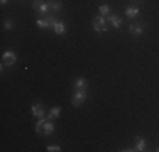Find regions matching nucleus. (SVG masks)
<instances>
[{"instance_id": "nucleus-1", "label": "nucleus", "mask_w": 159, "mask_h": 152, "mask_svg": "<svg viewBox=\"0 0 159 152\" xmlns=\"http://www.w3.org/2000/svg\"><path fill=\"white\" fill-rule=\"evenodd\" d=\"M49 25L52 27V30H54L56 34H66V25L63 24V22H59L56 17H49V15H46Z\"/></svg>"}, {"instance_id": "nucleus-2", "label": "nucleus", "mask_w": 159, "mask_h": 152, "mask_svg": "<svg viewBox=\"0 0 159 152\" xmlns=\"http://www.w3.org/2000/svg\"><path fill=\"white\" fill-rule=\"evenodd\" d=\"M16 63H17V56L14 51H5L2 54V69L5 66H14Z\"/></svg>"}, {"instance_id": "nucleus-3", "label": "nucleus", "mask_w": 159, "mask_h": 152, "mask_svg": "<svg viewBox=\"0 0 159 152\" xmlns=\"http://www.w3.org/2000/svg\"><path fill=\"white\" fill-rule=\"evenodd\" d=\"M86 100V90H76L73 95V100H71V103H73L75 106H80L83 105Z\"/></svg>"}, {"instance_id": "nucleus-4", "label": "nucleus", "mask_w": 159, "mask_h": 152, "mask_svg": "<svg viewBox=\"0 0 159 152\" xmlns=\"http://www.w3.org/2000/svg\"><path fill=\"white\" fill-rule=\"evenodd\" d=\"M32 9L37 10V12L43 14V15H48V12H49V3L43 2V0H34V2H32Z\"/></svg>"}, {"instance_id": "nucleus-5", "label": "nucleus", "mask_w": 159, "mask_h": 152, "mask_svg": "<svg viewBox=\"0 0 159 152\" xmlns=\"http://www.w3.org/2000/svg\"><path fill=\"white\" fill-rule=\"evenodd\" d=\"M31 110H32V115L37 117V118L44 117V108H43V105H41V103H34V105L31 106Z\"/></svg>"}, {"instance_id": "nucleus-6", "label": "nucleus", "mask_w": 159, "mask_h": 152, "mask_svg": "<svg viewBox=\"0 0 159 152\" xmlns=\"http://www.w3.org/2000/svg\"><path fill=\"white\" fill-rule=\"evenodd\" d=\"M129 32H130L132 36H141L144 32V24H132L130 27H129Z\"/></svg>"}, {"instance_id": "nucleus-7", "label": "nucleus", "mask_w": 159, "mask_h": 152, "mask_svg": "<svg viewBox=\"0 0 159 152\" xmlns=\"http://www.w3.org/2000/svg\"><path fill=\"white\" fill-rule=\"evenodd\" d=\"M107 19H108V22H110V24H112L115 29H120V25H122V19H120V17H117V15L110 14V15H107Z\"/></svg>"}, {"instance_id": "nucleus-8", "label": "nucleus", "mask_w": 159, "mask_h": 152, "mask_svg": "<svg viewBox=\"0 0 159 152\" xmlns=\"http://www.w3.org/2000/svg\"><path fill=\"white\" fill-rule=\"evenodd\" d=\"M59 115H61V106H52V108L49 110L48 118L49 120H56V118H59Z\"/></svg>"}, {"instance_id": "nucleus-9", "label": "nucleus", "mask_w": 159, "mask_h": 152, "mask_svg": "<svg viewBox=\"0 0 159 152\" xmlns=\"http://www.w3.org/2000/svg\"><path fill=\"white\" fill-rule=\"evenodd\" d=\"M139 12H141V9H139V7H134V5H130V7H127V9H125V15H127V17H130V19L137 17Z\"/></svg>"}, {"instance_id": "nucleus-10", "label": "nucleus", "mask_w": 159, "mask_h": 152, "mask_svg": "<svg viewBox=\"0 0 159 152\" xmlns=\"http://www.w3.org/2000/svg\"><path fill=\"white\" fill-rule=\"evenodd\" d=\"M88 88V83L85 78H76L75 79V90H86Z\"/></svg>"}, {"instance_id": "nucleus-11", "label": "nucleus", "mask_w": 159, "mask_h": 152, "mask_svg": "<svg viewBox=\"0 0 159 152\" xmlns=\"http://www.w3.org/2000/svg\"><path fill=\"white\" fill-rule=\"evenodd\" d=\"M134 150H137V152L146 150V140H144L142 137H135V147H134Z\"/></svg>"}, {"instance_id": "nucleus-12", "label": "nucleus", "mask_w": 159, "mask_h": 152, "mask_svg": "<svg viewBox=\"0 0 159 152\" xmlns=\"http://www.w3.org/2000/svg\"><path fill=\"white\" fill-rule=\"evenodd\" d=\"M52 132H54V123H52L51 120H46L44 128H43V134H44V135H51Z\"/></svg>"}, {"instance_id": "nucleus-13", "label": "nucleus", "mask_w": 159, "mask_h": 152, "mask_svg": "<svg viewBox=\"0 0 159 152\" xmlns=\"http://www.w3.org/2000/svg\"><path fill=\"white\" fill-rule=\"evenodd\" d=\"M49 3V9L52 10V12H59V10L63 9V3L59 2V0H51V2H48Z\"/></svg>"}, {"instance_id": "nucleus-14", "label": "nucleus", "mask_w": 159, "mask_h": 152, "mask_svg": "<svg viewBox=\"0 0 159 152\" xmlns=\"http://www.w3.org/2000/svg\"><path fill=\"white\" fill-rule=\"evenodd\" d=\"M44 123H46V120H44V117H41V118H37V123H36V134H43V128H44Z\"/></svg>"}, {"instance_id": "nucleus-15", "label": "nucleus", "mask_w": 159, "mask_h": 152, "mask_svg": "<svg viewBox=\"0 0 159 152\" xmlns=\"http://www.w3.org/2000/svg\"><path fill=\"white\" fill-rule=\"evenodd\" d=\"M98 12H100V15H110V12H112V9H110V5H107V3H103V5H100L98 7Z\"/></svg>"}, {"instance_id": "nucleus-16", "label": "nucleus", "mask_w": 159, "mask_h": 152, "mask_svg": "<svg viewBox=\"0 0 159 152\" xmlns=\"http://www.w3.org/2000/svg\"><path fill=\"white\" fill-rule=\"evenodd\" d=\"M36 25H37V27H41V29L51 27V25H49V22H48V19H37V20H36Z\"/></svg>"}, {"instance_id": "nucleus-17", "label": "nucleus", "mask_w": 159, "mask_h": 152, "mask_svg": "<svg viewBox=\"0 0 159 152\" xmlns=\"http://www.w3.org/2000/svg\"><path fill=\"white\" fill-rule=\"evenodd\" d=\"M107 20L108 19L105 17V15H97V17L93 19V22H95V24H100V25H107Z\"/></svg>"}, {"instance_id": "nucleus-18", "label": "nucleus", "mask_w": 159, "mask_h": 152, "mask_svg": "<svg viewBox=\"0 0 159 152\" xmlns=\"http://www.w3.org/2000/svg\"><path fill=\"white\" fill-rule=\"evenodd\" d=\"M93 30L98 34H105L107 32V25H100V24H95V22H93Z\"/></svg>"}, {"instance_id": "nucleus-19", "label": "nucleus", "mask_w": 159, "mask_h": 152, "mask_svg": "<svg viewBox=\"0 0 159 152\" xmlns=\"http://www.w3.org/2000/svg\"><path fill=\"white\" fill-rule=\"evenodd\" d=\"M46 150H48V152H59V150H61V147L56 145V144H52V145H48Z\"/></svg>"}, {"instance_id": "nucleus-20", "label": "nucleus", "mask_w": 159, "mask_h": 152, "mask_svg": "<svg viewBox=\"0 0 159 152\" xmlns=\"http://www.w3.org/2000/svg\"><path fill=\"white\" fill-rule=\"evenodd\" d=\"M3 29H5V30H12V29H14V20H5Z\"/></svg>"}, {"instance_id": "nucleus-21", "label": "nucleus", "mask_w": 159, "mask_h": 152, "mask_svg": "<svg viewBox=\"0 0 159 152\" xmlns=\"http://www.w3.org/2000/svg\"><path fill=\"white\" fill-rule=\"evenodd\" d=\"M7 2H9V0H0V3H2V5H5Z\"/></svg>"}]
</instances>
